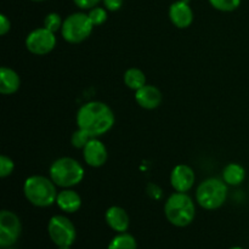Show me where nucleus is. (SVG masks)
Wrapping results in <instances>:
<instances>
[{
    "mask_svg": "<svg viewBox=\"0 0 249 249\" xmlns=\"http://www.w3.org/2000/svg\"><path fill=\"white\" fill-rule=\"evenodd\" d=\"M92 29L94 24L90 21L89 15L84 12H74L63 19L60 32L65 41L70 44H79L91 36Z\"/></svg>",
    "mask_w": 249,
    "mask_h": 249,
    "instance_id": "423d86ee",
    "label": "nucleus"
},
{
    "mask_svg": "<svg viewBox=\"0 0 249 249\" xmlns=\"http://www.w3.org/2000/svg\"><path fill=\"white\" fill-rule=\"evenodd\" d=\"M146 194L148 195V197H151L152 199L156 201H160L163 197V191L157 184H153V182H148L147 186H146Z\"/></svg>",
    "mask_w": 249,
    "mask_h": 249,
    "instance_id": "393cba45",
    "label": "nucleus"
},
{
    "mask_svg": "<svg viewBox=\"0 0 249 249\" xmlns=\"http://www.w3.org/2000/svg\"><path fill=\"white\" fill-rule=\"evenodd\" d=\"M196 181L195 170L187 164H178L170 173V185L177 192H189Z\"/></svg>",
    "mask_w": 249,
    "mask_h": 249,
    "instance_id": "9d476101",
    "label": "nucleus"
},
{
    "mask_svg": "<svg viewBox=\"0 0 249 249\" xmlns=\"http://www.w3.org/2000/svg\"><path fill=\"white\" fill-rule=\"evenodd\" d=\"M107 249H138V242L133 235L122 232L112 238Z\"/></svg>",
    "mask_w": 249,
    "mask_h": 249,
    "instance_id": "6ab92c4d",
    "label": "nucleus"
},
{
    "mask_svg": "<svg viewBox=\"0 0 249 249\" xmlns=\"http://www.w3.org/2000/svg\"><path fill=\"white\" fill-rule=\"evenodd\" d=\"M246 179V169L238 163H229L223 169V180L228 186H238Z\"/></svg>",
    "mask_w": 249,
    "mask_h": 249,
    "instance_id": "f3484780",
    "label": "nucleus"
},
{
    "mask_svg": "<svg viewBox=\"0 0 249 249\" xmlns=\"http://www.w3.org/2000/svg\"><path fill=\"white\" fill-rule=\"evenodd\" d=\"M208 1L214 9L223 12L235 11L241 4V0H208Z\"/></svg>",
    "mask_w": 249,
    "mask_h": 249,
    "instance_id": "412c9836",
    "label": "nucleus"
},
{
    "mask_svg": "<svg viewBox=\"0 0 249 249\" xmlns=\"http://www.w3.org/2000/svg\"><path fill=\"white\" fill-rule=\"evenodd\" d=\"M56 43H57V39H56L55 33L46 29L45 27L33 29L24 40L27 50L36 56L50 53L55 49Z\"/></svg>",
    "mask_w": 249,
    "mask_h": 249,
    "instance_id": "6e6552de",
    "label": "nucleus"
},
{
    "mask_svg": "<svg viewBox=\"0 0 249 249\" xmlns=\"http://www.w3.org/2000/svg\"><path fill=\"white\" fill-rule=\"evenodd\" d=\"M92 138L89 133H87L83 129L78 128L74 133L72 134V138H71V143L74 148H78V150H83L85 147L88 142H89Z\"/></svg>",
    "mask_w": 249,
    "mask_h": 249,
    "instance_id": "aec40b11",
    "label": "nucleus"
},
{
    "mask_svg": "<svg viewBox=\"0 0 249 249\" xmlns=\"http://www.w3.org/2000/svg\"><path fill=\"white\" fill-rule=\"evenodd\" d=\"M162 92L153 85L146 84L135 91L136 104L143 109H156L162 104Z\"/></svg>",
    "mask_w": 249,
    "mask_h": 249,
    "instance_id": "ddd939ff",
    "label": "nucleus"
},
{
    "mask_svg": "<svg viewBox=\"0 0 249 249\" xmlns=\"http://www.w3.org/2000/svg\"><path fill=\"white\" fill-rule=\"evenodd\" d=\"M88 15H89V18L90 21L92 22V24H94V27L104 24L105 22L107 21V17H108V15H107V10L105 9V7H99V6H95L92 7V9H90L89 14Z\"/></svg>",
    "mask_w": 249,
    "mask_h": 249,
    "instance_id": "5701e85b",
    "label": "nucleus"
},
{
    "mask_svg": "<svg viewBox=\"0 0 249 249\" xmlns=\"http://www.w3.org/2000/svg\"><path fill=\"white\" fill-rule=\"evenodd\" d=\"M78 128L89 133L92 138H99L112 129L116 122L113 111L101 101H89L82 105L77 112Z\"/></svg>",
    "mask_w": 249,
    "mask_h": 249,
    "instance_id": "f257e3e1",
    "label": "nucleus"
},
{
    "mask_svg": "<svg viewBox=\"0 0 249 249\" xmlns=\"http://www.w3.org/2000/svg\"><path fill=\"white\" fill-rule=\"evenodd\" d=\"M57 186L55 182L43 175H32L23 182V195L27 201L38 208H46L56 203Z\"/></svg>",
    "mask_w": 249,
    "mask_h": 249,
    "instance_id": "f03ea898",
    "label": "nucleus"
},
{
    "mask_svg": "<svg viewBox=\"0 0 249 249\" xmlns=\"http://www.w3.org/2000/svg\"><path fill=\"white\" fill-rule=\"evenodd\" d=\"M83 158L84 162L91 168H100L106 164L108 160L107 147L102 141L97 138L91 139L83 148Z\"/></svg>",
    "mask_w": 249,
    "mask_h": 249,
    "instance_id": "9b49d317",
    "label": "nucleus"
},
{
    "mask_svg": "<svg viewBox=\"0 0 249 249\" xmlns=\"http://www.w3.org/2000/svg\"><path fill=\"white\" fill-rule=\"evenodd\" d=\"M123 80L124 84H125L129 89L134 90V91L141 89L143 85H146L145 73L135 67H131L125 71V73H124L123 75Z\"/></svg>",
    "mask_w": 249,
    "mask_h": 249,
    "instance_id": "a211bd4d",
    "label": "nucleus"
},
{
    "mask_svg": "<svg viewBox=\"0 0 249 249\" xmlns=\"http://www.w3.org/2000/svg\"><path fill=\"white\" fill-rule=\"evenodd\" d=\"M6 249H14V248H11V247H10V248H6Z\"/></svg>",
    "mask_w": 249,
    "mask_h": 249,
    "instance_id": "2f4dec72",
    "label": "nucleus"
},
{
    "mask_svg": "<svg viewBox=\"0 0 249 249\" xmlns=\"http://www.w3.org/2000/svg\"><path fill=\"white\" fill-rule=\"evenodd\" d=\"M102 1H104L105 9L111 12L118 11L123 6V0H102Z\"/></svg>",
    "mask_w": 249,
    "mask_h": 249,
    "instance_id": "bb28decb",
    "label": "nucleus"
},
{
    "mask_svg": "<svg viewBox=\"0 0 249 249\" xmlns=\"http://www.w3.org/2000/svg\"><path fill=\"white\" fill-rule=\"evenodd\" d=\"M100 1H101V0H73L75 6H78L82 10L92 9V7L97 6V4H99Z\"/></svg>",
    "mask_w": 249,
    "mask_h": 249,
    "instance_id": "a878e982",
    "label": "nucleus"
},
{
    "mask_svg": "<svg viewBox=\"0 0 249 249\" xmlns=\"http://www.w3.org/2000/svg\"><path fill=\"white\" fill-rule=\"evenodd\" d=\"M11 29V21L7 18V16H5L4 14L0 15V34L5 36L7 34Z\"/></svg>",
    "mask_w": 249,
    "mask_h": 249,
    "instance_id": "cd10ccee",
    "label": "nucleus"
},
{
    "mask_svg": "<svg viewBox=\"0 0 249 249\" xmlns=\"http://www.w3.org/2000/svg\"><path fill=\"white\" fill-rule=\"evenodd\" d=\"M84 167L72 157H61L53 160L49 168V177L61 189H71L83 181Z\"/></svg>",
    "mask_w": 249,
    "mask_h": 249,
    "instance_id": "20e7f679",
    "label": "nucleus"
},
{
    "mask_svg": "<svg viewBox=\"0 0 249 249\" xmlns=\"http://www.w3.org/2000/svg\"><path fill=\"white\" fill-rule=\"evenodd\" d=\"M62 24V18H61L60 15L56 14V12H50V14L46 15L45 18H44V27H45L46 29H49V31L53 32V33L61 31Z\"/></svg>",
    "mask_w": 249,
    "mask_h": 249,
    "instance_id": "4be33fe9",
    "label": "nucleus"
},
{
    "mask_svg": "<svg viewBox=\"0 0 249 249\" xmlns=\"http://www.w3.org/2000/svg\"><path fill=\"white\" fill-rule=\"evenodd\" d=\"M170 22L179 29L190 27L194 22V11L186 0H178L169 7Z\"/></svg>",
    "mask_w": 249,
    "mask_h": 249,
    "instance_id": "f8f14e48",
    "label": "nucleus"
},
{
    "mask_svg": "<svg viewBox=\"0 0 249 249\" xmlns=\"http://www.w3.org/2000/svg\"><path fill=\"white\" fill-rule=\"evenodd\" d=\"M21 87V78L12 68L2 66L0 68V92L2 95H12L18 91Z\"/></svg>",
    "mask_w": 249,
    "mask_h": 249,
    "instance_id": "dca6fc26",
    "label": "nucleus"
},
{
    "mask_svg": "<svg viewBox=\"0 0 249 249\" xmlns=\"http://www.w3.org/2000/svg\"><path fill=\"white\" fill-rule=\"evenodd\" d=\"M164 215L173 226L186 228L196 216V206L194 199L186 192L175 191L165 201Z\"/></svg>",
    "mask_w": 249,
    "mask_h": 249,
    "instance_id": "7ed1b4c3",
    "label": "nucleus"
},
{
    "mask_svg": "<svg viewBox=\"0 0 249 249\" xmlns=\"http://www.w3.org/2000/svg\"><path fill=\"white\" fill-rule=\"evenodd\" d=\"M15 169V163L9 156L1 155L0 156V177L2 179L10 177L14 173Z\"/></svg>",
    "mask_w": 249,
    "mask_h": 249,
    "instance_id": "b1692460",
    "label": "nucleus"
},
{
    "mask_svg": "<svg viewBox=\"0 0 249 249\" xmlns=\"http://www.w3.org/2000/svg\"><path fill=\"white\" fill-rule=\"evenodd\" d=\"M228 192V184L223 179L208 178L197 186L196 201L203 209L215 211L224 206Z\"/></svg>",
    "mask_w": 249,
    "mask_h": 249,
    "instance_id": "39448f33",
    "label": "nucleus"
},
{
    "mask_svg": "<svg viewBox=\"0 0 249 249\" xmlns=\"http://www.w3.org/2000/svg\"><path fill=\"white\" fill-rule=\"evenodd\" d=\"M57 249H71V247H57Z\"/></svg>",
    "mask_w": 249,
    "mask_h": 249,
    "instance_id": "c756f323",
    "label": "nucleus"
},
{
    "mask_svg": "<svg viewBox=\"0 0 249 249\" xmlns=\"http://www.w3.org/2000/svg\"><path fill=\"white\" fill-rule=\"evenodd\" d=\"M48 233L57 247H71L77 238L74 224L65 215H53L49 220Z\"/></svg>",
    "mask_w": 249,
    "mask_h": 249,
    "instance_id": "0eeeda50",
    "label": "nucleus"
},
{
    "mask_svg": "<svg viewBox=\"0 0 249 249\" xmlns=\"http://www.w3.org/2000/svg\"><path fill=\"white\" fill-rule=\"evenodd\" d=\"M22 224L16 213L7 209L0 212V247L10 248L21 236Z\"/></svg>",
    "mask_w": 249,
    "mask_h": 249,
    "instance_id": "1a4fd4ad",
    "label": "nucleus"
},
{
    "mask_svg": "<svg viewBox=\"0 0 249 249\" xmlns=\"http://www.w3.org/2000/svg\"><path fill=\"white\" fill-rule=\"evenodd\" d=\"M230 249H243V248H241V247H232V248H230Z\"/></svg>",
    "mask_w": 249,
    "mask_h": 249,
    "instance_id": "7c9ffc66",
    "label": "nucleus"
},
{
    "mask_svg": "<svg viewBox=\"0 0 249 249\" xmlns=\"http://www.w3.org/2000/svg\"><path fill=\"white\" fill-rule=\"evenodd\" d=\"M105 220L107 225L117 233L126 232L130 224V219L125 209L118 206H112L107 209L105 213Z\"/></svg>",
    "mask_w": 249,
    "mask_h": 249,
    "instance_id": "4468645a",
    "label": "nucleus"
},
{
    "mask_svg": "<svg viewBox=\"0 0 249 249\" xmlns=\"http://www.w3.org/2000/svg\"><path fill=\"white\" fill-rule=\"evenodd\" d=\"M56 204L62 212L72 214L79 211L82 207V197L74 190L63 189L57 194Z\"/></svg>",
    "mask_w": 249,
    "mask_h": 249,
    "instance_id": "2eb2a0df",
    "label": "nucleus"
},
{
    "mask_svg": "<svg viewBox=\"0 0 249 249\" xmlns=\"http://www.w3.org/2000/svg\"><path fill=\"white\" fill-rule=\"evenodd\" d=\"M31 1H36V2H40V1H45V0H31Z\"/></svg>",
    "mask_w": 249,
    "mask_h": 249,
    "instance_id": "c85d7f7f",
    "label": "nucleus"
}]
</instances>
